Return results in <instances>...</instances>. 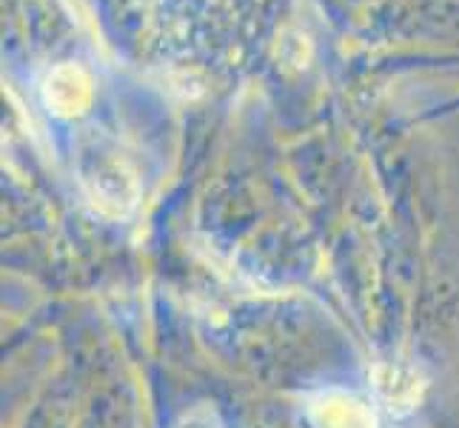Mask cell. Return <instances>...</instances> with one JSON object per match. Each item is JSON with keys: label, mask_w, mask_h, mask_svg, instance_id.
<instances>
[{"label": "cell", "mask_w": 459, "mask_h": 428, "mask_svg": "<svg viewBox=\"0 0 459 428\" xmlns=\"http://www.w3.org/2000/svg\"><path fill=\"white\" fill-rule=\"evenodd\" d=\"M43 100L49 112L57 118H77L83 115L91 103V77L86 69L74 63H63L52 69V74L43 83Z\"/></svg>", "instance_id": "1"}]
</instances>
